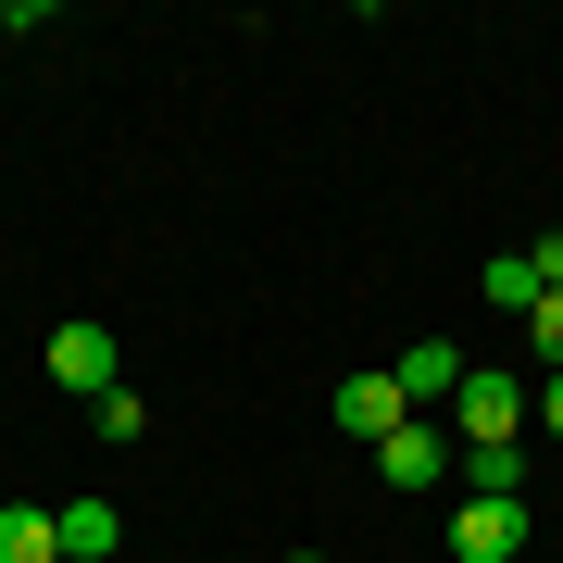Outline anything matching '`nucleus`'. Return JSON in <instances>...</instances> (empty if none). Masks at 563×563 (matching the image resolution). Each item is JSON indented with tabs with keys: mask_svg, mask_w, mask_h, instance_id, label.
<instances>
[{
	"mask_svg": "<svg viewBox=\"0 0 563 563\" xmlns=\"http://www.w3.org/2000/svg\"><path fill=\"white\" fill-rule=\"evenodd\" d=\"M51 388H63V401H113V388H125V363H113V325H51Z\"/></svg>",
	"mask_w": 563,
	"mask_h": 563,
	"instance_id": "1",
	"label": "nucleus"
},
{
	"mask_svg": "<svg viewBox=\"0 0 563 563\" xmlns=\"http://www.w3.org/2000/svg\"><path fill=\"white\" fill-rule=\"evenodd\" d=\"M288 563H325V551H288Z\"/></svg>",
	"mask_w": 563,
	"mask_h": 563,
	"instance_id": "14",
	"label": "nucleus"
},
{
	"mask_svg": "<svg viewBox=\"0 0 563 563\" xmlns=\"http://www.w3.org/2000/svg\"><path fill=\"white\" fill-rule=\"evenodd\" d=\"M351 426V439H388V426H413V401H401V376H388V363H363V376H339V401H325Z\"/></svg>",
	"mask_w": 563,
	"mask_h": 563,
	"instance_id": "2",
	"label": "nucleus"
},
{
	"mask_svg": "<svg viewBox=\"0 0 563 563\" xmlns=\"http://www.w3.org/2000/svg\"><path fill=\"white\" fill-rule=\"evenodd\" d=\"M526 351H539V363H551V376H563V288H551V301H539V313H526Z\"/></svg>",
	"mask_w": 563,
	"mask_h": 563,
	"instance_id": "11",
	"label": "nucleus"
},
{
	"mask_svg": "<svg viewBox=\"0 0 563 563\" xmlns=\"http://www.w3.org/2000/svg\"><path fill=\"white\" fill-rule=\"evenodd\" d=\"M488 301H501V313L526 325V313L551 301V288H539V263H526V251H501V263H488Z\"/></svg>",
	"mask_w": 563,
	"mask_h": 563,
	"instance_id": "10",
	"label": "nucleus"
},
{
	"mask_svg": "<svg viewBox=\"0 0 563 563\" xmlns=\"http://www.w3.org/2000/svg\"><path fill=\"white\" fill-rule=\"evenodd\" d=\"M113 539H125L113 501H63V563H113Z\"/></svg>",
	"mask_w": 563,
	"mask_h": 563,
	"instance_id": "9",
	"label": "nucleus"
},
{
	"mask_svg": "<svg viewBox=\"0 0 563 563\" xmlns=\"http://www.w3.org/2000/svg\"><path fill=\"white\" fill-rule=\"evenodd\" d=\"M463 501H526V439H463Z\"/></svg>",
	"mask_w": 563,
	"mask_h": 563,
	"instance_id": "6",
	"label": "nucleus"
},
{
	"mask_svg": "<svg viewBox=\"0 0 563 563\" xmlns=\"http://www.w3.org/2000/svg\"><path fill=\"white\" fill-rule=\"evenodd\" d=\"M463 439H526V388L501 363H463Z\"/></svg>",
	"mask_w": 563,
	"mask_h": 563,
	"instance_id": "5",
	"label": "nucleus"
},
{
	"mask_svg": "<svg viewBox=\"0 0 563 563\" xmlns=\"http://www.w3.org/2000/svg\"><path fill=\"white\" fill-rule=\"evenodd\" d=\"M526 413H539V439H563V376H539V401H526Z\"/></svg>",
	"mask_w": 563,
	"mask_h": 563,
	"instance_id": "13",
	"label": "nucleus"
},
{
	"mask_svg": "<svg viewBox=\"0 0 563 563\" xmlns=\"http://www.w3.org/2000/svg\"><path fill=\"white\" fill-rule=\"evenodd\" d=\"M376 476H388V488H413V501H426V488L451 476V439H439L426 413H413V426H388V439H376Z\"/></svg>",
	"mask_w": 563,
	"mask_h": 563,
	"instance_id": "3",
	"label": "nucleus"
},
{
	"mask_svg": "<svg viewBox=\"0 0 563 563\" xmlns=\"http://www.w3.org/2000/svg\"><path fill=\"white\" fill-rule=\"evenodd\" d=\"M0 563H63V514H38V501H0Z\"/></svg>",
	"mask_w": 563,
	"mask_h": 563,
	"instance_id": "8",
	"label": "nucleus"
},
{
	"mask_svg": "<svg viewBox=\"0 0 563 563\" xmlns=\"http://www.w3.org/2000/svg\"><path fill=\"white\" fill-rule=\"evenodd\" d=\"M526 551V501H463L451 514V563H514Z\"/></svg>",
	"mask_w": 563,
	"mask_h": 563,
	"instance_id": "4",
	"label": "nucleus"
},
{
	"mask_svg": "<svg viewBox=\"0 0 563 563\" xmlns=\"http://www.w3.org/2000/svg\"><path fill=\"white\" fill-rule=\"evenodd\" d=\"M388 376H401V401H413V413H426V401H463V351H451V339H413Z\"/></svg>",
	"mask_w": 563,
	"mask_h": 563,
	"instance_id": "7",
	"label": "nucleus"
},
{
	"mask_svg": "<svg viewBox=\"0 0 563 563\" xmlns=\"http://www.w3.org/2000/svg\"><path fill=\"white\" fill-rule=\"evenodd\" d=\"M526 263H539V288H563V225H551V239H526Z\"/></svg>",
	"mask_w": 563,
	"mask_h": 563,
	"instance_id": "12",
	"label": "nucleus"
}]
</instances>
